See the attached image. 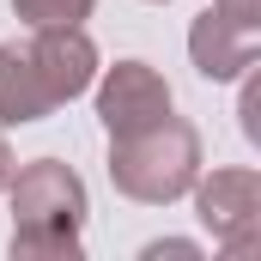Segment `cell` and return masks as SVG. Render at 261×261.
Wrapping results in <instances>:
<instances>
[{"label":"cell","mask_w":261,"mask_h":261,"mask_svg":"<svg viewBox=\"0 0 261 261\" xmlns=\"http://www.w3.org/2000/svg\"><path fill=\"white\" fill-rule=\"evenodd\" d=\"M12 255L18 261H79L85 182L61 158H37L12 176Z\"/></svg>","instance_id":"6da1fadb"},{"label":"cell","mask_w":261,"mask_h":261,"mask_svg":"<svg viewBox=\"0 0 261 261\" xmlns=\"http://www.w3.org/2000/svg\"><path fill=\"white\" fill-rule=\"evenodd\" d=\"M200 176V134L182 116H158L134 134L110 140V182L116 195L140 200V206H170L195 189Z\"/></svg>","instance_id":"7a4b0ae2"},{"label":"cell","mask_w":261,"mask_h":261,"mask_svg":"<svg viewBox=\"0 0 261 261\" xmlns=\"http://www.w3.org/2000/svg\"><path fill=\"white\" fill-rule=\"evenodd\" d=\"M195 219L213 231L225 255H249L261 243V176L249 164H225L213 176H195Z\"/></svg>","instance_id":"3957f363"},{"label":"cell","mask_w":261,"mask_h":261,"mask_svg":"<svg viewBox=\"0 0 261 261\" xmlns=\"http://www.w3.org/2000/svg\"><path fill=\"white\" fill-rule=\"evenodd\" d=\"M158 116H170V85H164L158 67H146V61L103 67V79H97V122L110 128V140L146 128Z\"/></svg>","instance_id":"277c9868"},{"label":"cell","mask_w":261,"mask_h":261,"mask_svg":"<svg viewBox=\"0 0 261 261\" xmlns=\"http://www.w3.org/2000/svg\"><path fill=\"white\" fill-rule=\"evenodd\" d=\"M31 61H37V79H43V91L55 97V110L73 103L79 91H91V79H97V43L79 31V24H43V31H31Z\"/></svg>","instance_id":"5b68a950"},{"label":"cell","mask_w":261,"mask_h":261,"mask_svg":"<svg viewBox=\"0 0 261 261\" xmlns=\"http://www.w3.org/2000/svg\"><path fill=\"white\" fill-rule=\"evenodd\" d=\"M261 55V31L249 24H231L225 12H200L195 24H189V61H195L200 79H213V85H225V79H243Z\"/></svg>","instance_id":"8992f818"},{"label":"cell","mask_w":261,"mask_h":261,"mask_svg":"<svg viewBox=\"0 0 261 261\" xmlns=\"http://www.w3.org/2000/svg\"><path fill=\"white\" fill-rule=\"evenodd\" d=\"M49 110H55V97L43 91L31 49H24V43H0V128L43 122Z\"/></svg>","instance_id":"52a82bcc"},{"label":"cell","mask_w":261,"mask_h":261,"mask_svg":"<svg viewBox=\"0 0 261 261\" xmlns=\"http://www.w3.org/2000/svg\"><path fill=\"white\" fill-rule=\"evenodd\" d=\"M97 0H12L18 24L24 31H43V24H85Z\"/></svg>","instance_id":"ba28073f"},{"label":"cell","mask_w":261,"mask_h":261,"mask_svg":"<svg viewBox=\"0 0 261 261\" xmlns=\"http://www.w3.org/2000/svg\"><path fill=\"white\" fill-rule=\"evenodd\" d=\"M237 116H243V140H249V146H261V79H249V85H243V110H237Z\"/></svg>","instance_id":"9c48e42d"},{"label":"cell","mask_w":261,"mask_h":261,"mask_svg":"<svg viewBox=\"0 0 261 261\" xmlns=\"http://www.w3.org/2000/svg\"><path fill=\"white\" fill-rule=\"evenodd\" d=\"M213 12H225L231 24H249V31H261V0H213Z\"/></svg>","instance_id":"30bf717a"},{"label":"cell","mask_w":261,"mask_h":261,"mask_svg":"<svg viewBox=\"0 0 261 261\" xmlns=\"http://www.w3.org/2000/svg\"><path fill=\"white\" fill-rule=\"evenodd\" d=\"M12 176H18V158H12V146H6V128H0V195L12 189Z\"/></svg>","instance_id":"8fae6325"},{"label":"cell","mask_w":261,"mask_h":261,"mask_svg":"<svg viewBox=\"0 0 261 261\" xmlns=\"http://www.w3.org/2000/svg\"><path fill=\"white\" fill-rule=\"evenodd\" d=\"M164 255H200L195 243H176V237H170V243H146V261H164Z\"/></svg>","instance_id":"7c38bea8"},{"label":"cell","mask_w":261,"mask_h":261,"mask_svg":"<svg viewBox=\"0 0 261 261\" xmlns=\"http://www.w3.org/2000/svg\"><path fill=\"white\" fill-rule=\"evenodd\" d=\"M152 6H164V0H152Z\"/></svg>","instance_id":"4fadbf2b"}]
</instances>
